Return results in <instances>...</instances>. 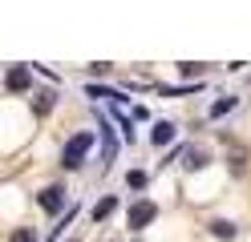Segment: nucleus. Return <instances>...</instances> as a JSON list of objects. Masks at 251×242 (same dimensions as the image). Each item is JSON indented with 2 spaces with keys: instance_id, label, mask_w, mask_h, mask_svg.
Masks as SVG:
<instances>
[{
  "instance_id": "12",
  "label": "nucleus",
  "mask_w": 251,
  "mask_h": 242,
  "mask_svg": "<svg viewBox=\"0 0 251 242\" xmlns=\"http://www.w3.org/2000/svg\"><path fill=\"white\" fill-rule=\"evenodd\" d=\"M126 182H130V186H134V190H142V186H146V174H142V170H134V174H130V177H126Z\"/></svg>"
},
{
  "instance_id": "5",
  "label": "nucleus",
  "mask_w": 251,
  "mask_h": 242,
  "mask_svg": "<svg viewBox=\"0 0 251 242\" xmlns=\"http://www.w3.org/2000/svg\"><path fill=\"white\" fill-rule=\"evenodd\" d=\"M4 85H8L12 93H25V89H28V69H25V65L8 69V81H4Z\"/></svg>"
},
{
  "instance_id": "1",
  "label": "nucleus",
  "mask_w": 251,
  "mask_h": 242,
  "mask_svg": "<svg viewBox=\"0 0 251 242\" xmlns=\"http://www.w3.org/2000/svg\"><path fill=\"white\" fill-rule=\"evenodd\" d=\"M89 145H93V133H73V137L65 141V150H61V166H65V170H77V166L85 161Z\"/></svg>"
},
{
  "instance_id": "11",
  "label": "nucleus",
  "mask_w": 251,
  "mask_h": 242,
  "mask_svg": "<svg viewBox=\"0 0 251 242\" xmlns=\"http://www.w3.org/2000/svg\"><path fill=\"white\" fill-rule=\"evenodd\" d=\"M37 113H49L53 109V93H37V105H33Z\"/></svg>"
},
{
  "instance_id": "10",
  "label": "nucleus",
  "mask_w": 251,
  "mask_h": 242,
  "mask_svg": "<svg viewBox=\"0 0 251 242\" xmlns=\"http://www.w3.org/2000/svg\"><path fill=\"white\" fill-rule=\"evenodd\" d=\"M8 242H37V234L28 230V226H21V230H12V234H8Z\"/></svg>"
},
{
  "instance_id": "4",
  "label": "nucleus",
  "mask_w": 251,
  "mask_h": 242,
  "mask_svg": "<svg viewBox=\"0 0 251 242\" xmlns=\"http://www.w3.org/2000/svg\"><path fill=\"white\" fill-rule=\"evenodd\" d=\"M207 150H199V145H191V150H182V166L186 170H202V166H207Z\"/></svg>"
},
{
  "instance_id": "6",
  "label": "nucleus",
  "mask_w": 251,
  "mask_h": 242,
  "mask_svg": "<svg viewBox=\"0 0 251 242\" xmlns=\"http://www.w3.org/2000/svg\"><path fill=\"white\" fill-rule=\"evenodd\" d=\"M150 141L158 145V150L170 145V141H175V125H170V121H158V125H154V133H150Z\"/></svg>"
},
{
  "instance_id": "3",
  "label": "nucleus",
  "mask_w": 251,
  "mask_h": 242,
  "mask_svg": "<svg viewBox=\"0 0 251 242\" xmlns=\"http://www.w3.org/2000/svg\"><path fill=\"white\" fill-rule=\"evenodd\" d=\"M41 210H45V214H57V210L61 206H65V190H61V186H49V190H41Z\"/></svg>"
},
{
  "instance_id": "9",
  "label": "nucleus",
  "mask_w": 251,
  "mask_h": 242,
  "mask_svg": "<svg viewBox=\"0 0 251 242\" xmlns=\"http://www.w3.org/2000/svg\"><path fill=\"white\" fill-rule=\"evenodd\" d=\"M235 109V97H219V101L211 105V117H223V113H231Z\"/></svg>"
},
{
  "instance_id": "7",
  "label": "nucleus",
  "mask_w": 251,
  "mask_h": 242,
  "mask_svg": "<svg viewBox=\"0 0 251 242\" xmlns=\"http://www.w3.org/2000/svg\"><path fill=\"white\" fill-rule=\"evenodd\" d=\"M211 234H215V238H235V222L215 218V222H211Z\"/></svg>"
},
{
  "instance_id": "8",
  "label": "nucleus",
  "mask_w": 251,
  "mask_h": 242,
  "mask_svg": "<svg viewBox=\"0 0 251 242\" xmlns=\"http://www.w3.org/2000/svg\"><path fill=\"white\" fill-rule=\"evenodd\" d=\"M114 206H118L114 198H101L98 206H93V222H98V218H109V214H114Z\"/></svg>"
},
{
  "instance_id": "2",
  "label": "nucleus",
  "mask_w": 251,
  "mask_h": 242,
  "mask_svg": "<svg viewBox=\"0 0 251 242\" xmlns=\"http://www.w3.org/2000/svg\"><path fill=\"white\" fill-rule=\"evenodd\" d=\"M154 218H158V206H154L150 198H142V202L130 206V218H126V222H130V230H146Z\"/></svg>"
}]
</instances>
